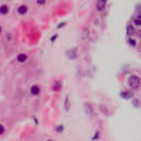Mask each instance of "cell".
I'll return each mask as SVG.
<instances>
[{"label": "cell", "instance_id": "6da1fadb", "mask_svg": "<svg viewBox=\"0 0 141 141\" xmlns=\"http://www.w3.org/2000/svg\"><path fill=\"white\" fill-rule=\"evenodd\" d=\"M128 85L132 89H138L140 87V77L138 75H131L128 78Z\"/></svg>", "mask_w": 141, "mask_h": 141}, {"label": "cell", "instance_id": "7a4b0ae2", "mask_svg": "<svg viewBox=\"0 0 141 141\" xmlns=\"http://www.w3.org/2000/svg\"><path fill=\"white\" fill-rule=\"evenodd\" d=\"M16 12L18 16H20V17H24L28 14L29 12V6L28 5H25V4H21L19 5L18 7L16 8Z\"/></svg>", "mask_w": 141, "mask_h": 141}, {"label": "cell", "instance_id": "3957f363", "mask_svg": "<svg viewBox=\"0 0 141 141\" xmlns=\"http://www.w3.org/2000/svg\"><path fill=\"white\" fill-rule=\"evenodd\" d=\"M107 4H108V0H97L96 7H95L96 11H97V12H103L107 7Z\"/></svg>", "mask_w": 141, "mask_h": 141}, {"label": "cell", "instance_id": "277c9868", "mask_svg": "<svg viewBox=\"0 0 141 141\" xmlns=\"http://www.w3.org/2000/svg\"><path fill=\"white\" fill-rule=\"evenodd\" d=\"M66 56L70 60H75L78 56V54H77V47H71V49H68L66 51Z\"/></svg>", "mask_w": 141, "mask_h": 141}, {"label": "cell", "instance_id": "5b68a950", "mask_svg": "<svg viewBox=\"0 0 141 141\" xmlns=\"http://www.w3.org/2000/svg\"><path fill=\"white\" fill-rule=\"evenodd\" d=\"M132 25L134 28H140L141 26V14L139 12H136L132 19Z\"/></svg>", "mask_w": 141, "mask_h": 141}, {"label": "cell", "instance_id": "8992f818", "mask_svg": "<svg viewBox=\"0 0 141 141\" xmlns=\"http://www.w3.org/2000/svg\"><path fill=\"white\" fill-rule=\"evenodd\" d=\"M126 33H127L129 38H131L132 35H134V33H136V28H134L131 23H129V24H127V26H126Z\"/></svg>", "mask_w": 141, "mask_h": 141}, {"label": "cell", "instance_id": "52a82bcc", "mask_svg": "<svg viewBox=\"0 0 141 141\" xmlns=\"http://www.w3.org/2000/svg\"><path fill=\"white\" fill-rule=\"evenodd\" d=\"M10 11V7L6 4L0 5V16H7Z\"/></svg>", "mask_w": 141, "mask_h": 141}, {"label": "cell", "instance_id": "ba28073f", "mask_svg": "<svg viewBox=\"0 0 141 141\" xmlns=\"http://www.w3.org/2000/svg\"><path fill=\"white\" fill-rule=\"evenodd\" d=\"M30 93H31V95H33V96L40 95V93H41V87H40L39 85H32L31 87H30Z\"/></svg>", "mask_w": 141, "mask_h": 141}, {"label": "cell", "instance_id": "9c48e42d", "mask_svg": "<svg viewBox=\"0 0 141 141\" xmlns=\"http://www.w3.org/2000/svg\"><path fill=\"white\" fill-rule=\"evenodd\" d=\"M120 97L122 99H130V98L133 97V93L130 91H124L120 92Z\"/></svg>", "mask_w": 141, "mask_h": 141}, {"label": "cell", "instance_id": "30bf717a", "mask_svg": "<svg viewBox=\"0 0 141 141\" xmlns=\"http://www.w3.org/2000/svg\"><path fill=\"white\" fill-rule=\"evenodd\" d=\"M28 61V55L24 53H20L17 55V62L20 63V64H23V63H25Z\"/></svg>", "mask_w": 141, "mask_h": 141}, {"label": "cell", "instance_id": "8fae6325", "mask_svg": "<svg viewBox=\"0 0 141 141\" xmlns=\"http://www.w3.org/2000/svg\"><path fill=\"white\" fill-rule=\"evenodd\" d=\"M62 86H63V83H62V80H55V82L53 83V85H52V91L53 92H59L60 89L62 88Z\"/></svg>", "mask_w": 141, "mask_h": 141}, {"label": "cell", "instance_id": "7c38bea8", "mask_svg": "<svg viewBox=\"0 0 141 141\" xmlns=\"http://www.w3.org/2000/svg\"><path fill=\"white\" fill-rule=\"evenodd\" d=\"M127 43L129 44V46H131V47H136V46H137V41L134 40L132 37H131V38H128Z\"/></svg>", "mask_w": 141, "mask_h": 141}, {"label": "cell", "instance_id": "4fadbf2b", "mask_svg": "<svg viewBox=\"0 0 141 141\" xmlns=\"http://www.w3.org/2000/svg\"><path fill=\"white\" fill-rule=\"evenodd\" d=\"M34 2L38 7L41 8V7H44V6L47 4V0H34Z\"/></svg>", "mask_w": 141, "mask_h": 141}, {"label": "cell", "instance_id": "5bb4252c", "mask_svg": "<svg viewBox=\"0 0 141 141\" xmlns=\"http://www.w3.org/2000/svg\"><path fill=\"white\" fill-rule=\"evenodd\" d=\"M64 106H65V110H66V111H68V109H70V103H68V95L65 96Z\"/></svg>", "mask_w": 141, "mask_h": 141}, {"label": "cell", "instance_id": "9a60e30c", "mask_svg": "<svg viewBox=\"0 0 141 141\" xmlns=\"http://www.w3.org/2000/svg\"><path fill=\"white\" fill-rule=\"evenodd\" d=\"M132 105H133V106L136 107V108H138V107H139V106H140L139 99H138V98H133V97H132Z\"/></svg>", "mask_w": 141, "mask_h": 141}, {"label": "cell", "instance_id": "2e32d148", "mask_svg": "<svg viewBox=\"0 0 141 141\" xmlns=\"http://www.w3.org/2000/svg\"><path fill=\"white\" fill-rule=\"evenodd\" d=\"M63 130H64V126L63 125H59L58 127H56V132L61 133V132H63Z\"/></svg>", "mask_w": 141, "mask_h": 141}, {"label": "cell", "instance_id": "e0dca14e", "mask_svg": "<svg viewBox=\"0 0 141 141\" xmlns=\"http://www.w3.org/2000/svg\"><path fill=\"white\" fill-rule=\"evenodd\" d=\"M58 38H59V34H54L53 37L50 39V42H52V43H53V42H55V41H56V39H58Z\"/></svg>", "mask_w": 141, "mask_h": 141}, {"label": "cell", "instance_id": "ac0fdd59", "mask_svg": "<svg viewBox=\"0 0 141 141\" xmlns=\"http://www.w3.org/2000/svg\"><path fill=\"white\" fill-rule=\"evenodd\" d=\"M5 131H6V129H5V127H4V125L0 124V136H1V134H4Z\"/></svg>", "mask_w": 141, "mask_h": 141}, {"label": "cell", "instance_id": "d6986e66", "mask_svg": "<svg viewBox=\"0 0 141 141\" xmlns=\"http://www.w3.org/2000/svg\"><path fill=\"white\" fill-rule=\"evenodd\" d=\"M64 25H66V22H62V23H60V24L58 25V29H61V28H64Z\"/></svg>", "mask_w": 141, "mask_h": 141}, {"label": "cell", "instance_id": "ffe728a7", "mask_svg": "<svg viewBox=\"0 0 141 141\" xmlns=\"http://www.w3.org/2000/svg\"><path fill=\"white\" fill-rule=\"evenodd\" d=\"M98 138H99V132H98V131H96L95 136L93 137V140H95V139H98Z\"/></svg>", "mask_w": 141, "mask_h": 141}, {"label": "cell", "instance_id": "44dd1931", "mask_svg": "<svg viewBox=\"0 0 141 141\" xmlns=\"http://www.w3.org/2000/svg\"><path fill=\"white\" fill-rule=\"evenodd\" d=\"M33 121L35 122V124H38V119L37 118H33Z\"/></svg>", "mask_w": 141, "mask_h": 141}, {"label": "cell", "instance_id": "7402d4cb", "mask_svg": "<svg viewBox=\"0 0 141 141\" xmlns=\"http://www.w3.org/2000/svg\"><path fill=\"white\" fill-rule=\"evenodd\" d=\"M2 33V28H1V25H0V34Z\"/></svg>", "mask_w": 141, "mask_h": 141}, {"label": "cell", "instance_id": "603a6c76", "mask_svg": "<svg viewBox=\"0 0 141 141\" xmlns=\"http://www.w3.org/2000/svg\"><path fill=\"white\" fill-rule=\"evenodd\" d=\"M4 1H11V0H4Z\"/></svg>", "mask_w": 141, "mask_h": 141}, {"label": "cell", "instance_id": "cb8c5ba5", "mask_svg": "<svg viewBox=\"0 0 141 141\" xmlns=\"http://www.w3.org/2000/svg\"><path fill=\"white\" fill-rule=\"evenodd\" d=\"M47 141H53V140H47Z\"/></svg>", "mask_w": 141, "mask_h": 141}]
</instances>
